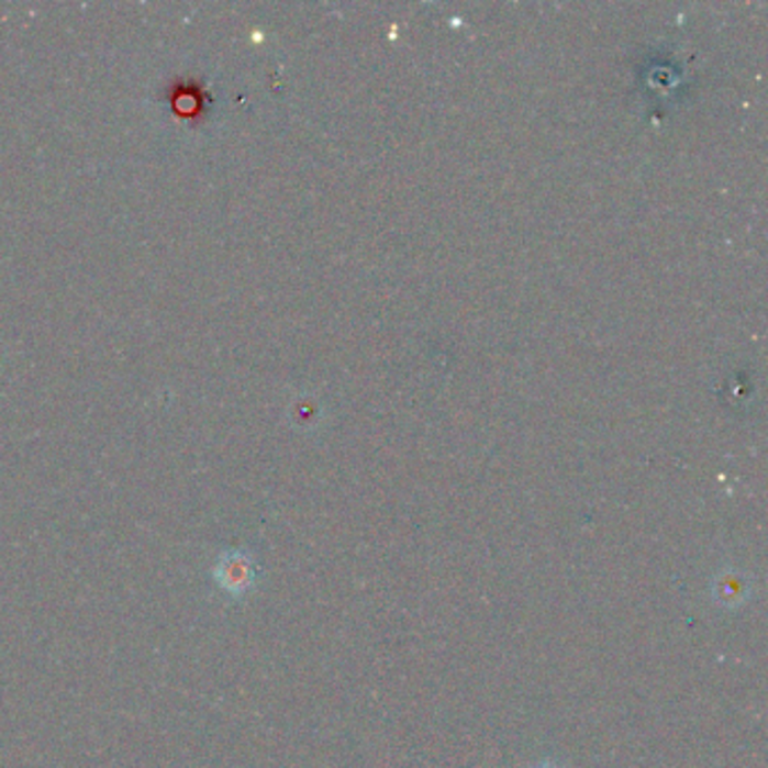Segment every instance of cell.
Listing matches in <instances>:
<instances>
[{"label": "cell", "mask_w": 768, "mask_h": 768, "mask_svg": "<svg viewBox=\"0 0 768 768\" xmlns=\"http://www.w3.org/2000/svg\"><path fill=\"white\" fill-rule=\"evenodd\" d=\"M708 591H710V602L716 609L735 613L753 602L755 577L746 568L733 561L721 564L710 577Z\"/></svg>", "instance_id": "6da1fadb"}, {"label": "cell", "mask_w": 768, "mask_h": 768, "mask_svg": "<svg viewBox=\"0 0 768 768\" xmlns=\"http://www.w3.org/2000/svg\"><path fill=\"white\" fill-rule=\"evenodd\" d=\"M214 579L223 593L235 600L248 596L257 583V564L248 553H225L216 561Z\"/></svg>", "instance_id": "7a4b0ae2"}, {"label": "cell", "mask_w": 768, "mask_h": 768, "mask_svg": "<svg viewBox=\"0 0 768 768\" xmlns=\"http://www.w3.org/2000/svg\"><path fill=\"white\" fill-rule=\"evenodd\" d=\"M527 768H568L566 764H561V761H557L555 757H546V759H538V761H534L532 766H527Z\"/></svg>", "instance_id": "3957f363"}]
</instances>
